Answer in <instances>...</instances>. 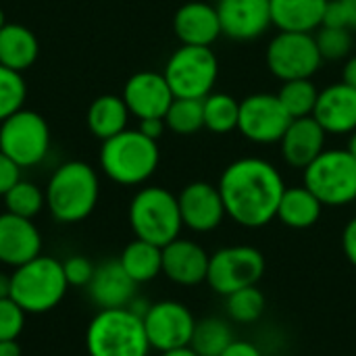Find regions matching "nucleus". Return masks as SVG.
I'll list each match as a JSON object with an SVG mask.
<instances>
[{
    "mask_svg": "<svg viewBox=\"0 0 356 356\" xmlns=\"http://www.w3.org/2000/svg\"><path fill=\"white\" fill-rule=\"evenodd\" d=\"M227 219L246 229L269 225L286 190L280 169L259 156H244L229 163L217 184Z\"/></svg>",
    "mask_w": 356,
    "mask_h": 356,
    "instance_id": "nucleus-1",
    "label": "nucleus"
},
{
    "mask_svg": "<svg viewBox=\"0 0 356 356\" xmlns=\"http://www.w3.org/2000/svg\"><path fill=\"white\" fill-rule=\"evenodd\" d=\"M100 184L94 167L83 161L63 163L46 188V204L60 223H79L92 215L98 204Z\"/></svg>",
    "mask_w": 356,
    "mask_h": 356,
    "instance_id": "nucleus-2",
    "label": "nucleus"
},
{
    "mask_svg": "<svg viewBox=\"0 0 356 356\" xmlns=\"http://www.w3.org/2000/svg\"><path fill=\"white\" fill-rule=\"evenodd\" d=\"M161 161L156 140L140 129H125L102 142L100 167L108 179L119 186H140L148 181Z\"/></svg>",
    "mask_w": 356,
    "mask_h": 356,
    "instance_id": "nucleus-3",
    "label": "nucleus"
},
{
    "mask_svg": "<svg viewBox=\"0 0 356 356\" xmlns=\"http://www.w3.org/2000/svg\"><path fill=\"white\" fill-rule=\"evenodd\" d=\"M86 348L90 356H148L144 319L125 309H102L88 323Z\"/></svg>",
    "mask_w": 356,
    "mask_h": 356,
    "instance_id": "nucleus-4",
    "label": "nucleus"
},
{
    "mask_svg": "<svg viewBox=\"0 0 356 356\" xmlns=\"http://www.w3.org/2000/svg\"><path fill=\"white\" fill-rule=\"evenodd\" d=\"M67 288L63 261L54 257L40 254L10 273V298L27 315H42L56 309Z\"/></svg>",
    "mask_w": 356,
    "mask_h": 356,
    "instance_id": "nucleus-5",
    "label": "nucleus"
},
{
    "mask_svg": "<svg viewBox=\"0 0 356 356\" xmlns=\"http://www.w3.org/2000/svg\"><path fill=\"white\" fill-rule=\"evenodd\" d=\"M129 225L138 240L167 246L184 229L177 196L161 186L142 188L129 202Z\"/></svg>",
    "mask_w": 356,
    "mask_h": 356,
    "instance_id": "nucleus-6",
    "label": "nucleus"
},
{
    "mask_svg": "<svg viewBox=\"0 0 356 356\" xmlns=\"http://www.w3.org/2000/svg\"><path fill=\"white\" fill-rule=\"evenodd\" d=\"M302 184L323 207H346L356 200V159L346 148H325L305 169Z\"/></svg>",
    "mask_w": 356,
    "mask_h": 356,
    "instance_id": "nucleus-7",
    "label": "nucleus"
},
{
    "mask_svg": "<svg viewBox=\"0 0 356 356\" xmlns=\"http://www.w3.org/2000/svg\"><path fill=\"white\" fill-rule=\"evenodd\" d=\"M175 98L204 100L219 77L217 54L207 46H179L163 71Z\"/></svg>",
    "mask_w": 356,
    "mask_h": 356,
    "instance_id": "nucleus-8",
    "label": "nucleus"
},
{
    "mask_svg": "<svg viewBox=\"0 0 356 356\" xmlns=\"http://www.w3.org/2000/svg\"><path fill=\"white\" fill-rule=\"evenodd\" d=\"M267 269L265 254L248 244L223 246L209 259L207 284L219 296H229L238 290L259 286Z\"/></svg>",
    "mask_w": 356,
    "mask_h": 356,
    "instance_id": "nucleus-9",
    "label": "nucleus"
},
{
    "mask_svg": "<svg viewBox=\"0 0 356 356\" xmlns=\"http://www.w3.org/2000/svg\"><path fill=\"white\" fill-rule=\"evenodd\" d=\"M0 150L19 167L40 165L50 150V129L42 115L17 111L0 123Z\"/></svg>",
    "mask_w": 356,
    "mask_h": 356,
    "instance_id": "nucleus-10",
    "label": "nucleus"
},
{
    "mask_svg": "<svg viewBox=\"0 0 356 356\" xmlns=\"http://www.w3.org/2000/svg\"><path fill=\"white\" fill-rule=\"evenodd\" d=\"M265 60L271 75L282 81L311 79L323 63L315 35L300 31H280L273 35L267 46Z\"/></svg>",
    "mask_w": 356,
    "mask_h": 356,
    "instance_id": "nucleus-11",
    "label": "nucleus"
},
{
    "mask_svg": "<svg viewBox=\"0 0 356 356\" xmlns=\"http://www.w3.org/2000/svg\"><path fill=\"white\" fill-rule=\"evenodd\" d=\"M292 117L284 108L277 94H250L240 100L238 131L254 144H280Z\"/></svg>",
    "mask_w": 356,
    "mask_h": 356,
    "instance_id": "nucleus-12",
    "label": "nucleus"
},
{
    "mask_svg": "<svg viewBox=\"0 0 356 356\" xmlns=\"http://www.w3.org/2000/svg\"><path fill=\"white\" fill-rule=\"evenodd\" d=\"M144 330L152 350L165 353L181 346H190L196 327V317L179 300H159L146 311Z\"/></svg>",
    "mask_w": 356,
    "mask_h": 356,
    "instance_id": "nucleus-13",
    "label": "nucleus"
},
{
    "mask_svg": "<svg viewBox=\"0 0 356 356\" xmlns=\"http://www.w3.org/2000/svg\"><path fill=\"white\" fill-rule=\"evenodd\" d=\"M215 8L221 33L236 42H252L273 25L269 0H217Z\"/></svg>",
    "mask_w": 356,
    "mask_h": 356,
    "instance_id": "nucleus-14",
    "label": "nucleus"
},
{
    "mask_svg": "<svg viewBox=\"0 0 356 356\" xmlns=\"http://www.w3.org/2000/svg\"><path fill=\"white\" fill-rule=\"evenodd\" d=\"M177 202H179L184 227L196 234L215 232L227 217L219 188L209 181L188 184L177 194Z\"/></svg>",
    "mask_w": 356,
    "mask_h": 356,
    "instance_id": "nucleus-15",
    "label": "nucleus"
},
{
    "mask_svg": "<svg viewBox=\"0 0 356 356\" xmlns=\"http://www.w3.org/2000/svg\"><path fill=\"white\" fill-rule=\"evenodd\" d=\"M173 92L165 79L163 73L156 71H140L131 75L123 88V100L134 117L142 119H152V117H163L167 115L171 102H173Z\"/></svg>",
    "mask_w": 356,
    "mask_h": 356,
    "instance_id": "nucleus-16",
    "label": "nucleus"
},
{
    "mask_svg": "<svg viewBox=\"0 0 356 356\" xmlns=\"http://www.w3.org/2000/svg\"><path fill=\"white\" fill-rule=\"evenodd\" d=\"M211 254L194 240L175 238L163 246V275L184 288H194L207 282Z\"/></svg>",
    "mask_w": 356,
    "mask_h": 356,
    "instance_id": "nucleus-17",
    "label": "nucleus"
},
{
    "mask_svg": "<svg viewBox=\"0 0 356 356\" xmlns=\"http://www.w3.org/2000/svg\"><path fill=\"white\" fill-rule=\"evenodd\" d=\"M88 298L98 311L125 309L138 296V284L125 273L119 259L96 265V271L88 284Z\"/></svg>",
    "mask_w": 356,
    "mask_h": 356,
    "instance_id": "nucleus-18",
    "label": "nucleus"
},
{
    "mask_svg": "<svg viewBox=\"0 0 356 356\" xmlns=\"http://www.w3.org/2000/svg\"><path fill=\"white\" fill-rule=\"evenodd\" d=\"M42 252V236L31 219L2 213L0 215V263L13 269L29 263Z\"/></svg>",
    "mask_w": 356,
    "mask_h": 356,
    "instance_id": "nucleus-19",
    "label": "nucleus"
},
{
    "mask_svg": "<svg viewBox=\"0 0 356 356\" xmlns=\"http://www.w3.org/2000/svg\"><path fill=\"white\" fill-rule=\"evenodd\" d=\"M313 119L325 129V134L342 136L356 129V90L344 81L332 83L319 90V98L313 111Z\"/></svg>",
    "mask_w": 356,
    "mask_h": 356,
    "instance_id": "nucleus-20",
    "label": "nucleus"
},
{
    "mask_svg": "<svg viewBox=\"0 0 356 356\" xmlns=\"http://www.w3.org/2000/svg\"><path fill=\"white\" fill-rule=\"evenodd\" d=\"M173 31L184 46L211 48L221 33L217 8L202 0H190L181 4L173 17Z\"/></svg>",
    "mask_w": 356,
    "mask_h": 356,
    "instance_id": "nucleus-21",
    "label": "nucleus"
},
{
    "mask_svg": "<svg viewBox=\"0 0 356 356\" xmlns=\"http://www.w3.org/2000/svg\"><path fill=\"white\" fill-rule=\"evenodd\" d=\"M325 129L313 117L292 119L284 138L280 140L282 159L294 169H307L325 150Z\"/></svg>",
    "mask_w": 356,
    "mask_h": 356,
    "instance_id": "nucleus-22",
    "label": "nucleus"
},
{
    "mask_svg": "<svg viewBox=\"0 0 356 356\" xmlns=\"http://www.w3.org/2000/svg\"><path fill=\"white\" fill-rule=\"evenodd\" d=\"M330 0H269L271 23L280 31L313 33L323 23V13Z\"/></svg>",
    "mask_w": 356,
    "mask_h": 356,
    "instance_id": "nucleus-23",
    "label": "nucleus"
},
{
    "mask_svg": "<svg viewBox=\"0 0 356 356\" xmlns=\"http://www.w3.org/2000/svg\"><path fill=\"white\" fill-rule=\"evenodd\" d=\"M323 209L325 207L321 200L305 184L292 188L286 186L275 219H280L290 229H309L321 219Z\"/></svg>",
    "mask_w": 356,
    "mask_h": 356,
    "instance_id": "nucleus-24",
    "label": "nucleus"
},
{
    "mask_svg": "<svg viewBox=\"0 0 356 356\" xmlns=\"http://www.w3.org/2000/svg\"><path fill=\"white\" fill-rule=\"evenodd\" d=\"M38 52H40V44L31 29L17 25V23H6L0 29V65L2 67L23 73L35 63Z\"/></svg>",
    "mask_w": 356,
    "mask_h": 356,
    "instance_id": "nucleus-25",
    "label": "nucleus"
},
{
    "mask_svg": "<svg viewBox=\"0 0 356 356\" xmlns=\"http://www.w3.org/2000/svg\"><path fill=\"white\" fill-rule=\"evenodd\" d=\"M129 108L123 100V96L115 94H104L98 96L90 108H88V127L90 131L100 138L102 142L125 131L127 129V119H129Z\"/></svg>",
    "mask_w": 356,
    "mask_h": 356,
    "instance_id": "nucleus-26",
    "label": "nucleus"
},
{
    "mask_svg": "<svg viewBox=\"0 0 356 356\" xmlns=\"http://www.w3.org/2000/svg\"><path fill=\"white\" fill-rule=\"evenodd\" d=\"M119 263L125 269V273L138 286H142L156 280L163 273V248L136 238L123 248Z\"/></svg>",
    "mask_w": 356,
    "mask_h": 356,
    "instance_id": "nucleus-27",
    "label": "nucleus"
},
{
    "mask_svg": "<svg viewBox=\"0 0 356 356\" xmlns=\"http://www.w3.org/2000/svg\"><path fill=\"white\" fill-rule=\"evenodd\" d=\"M234 340L236 336L229 321L221 317H204L196 321L190 346L198 356H221Z\"/></svg>",
    "mask_w": 356,
    "mask_h": 356,
    "instance_id": "nucleus-28",
    "label": "nucleus"
},
{
    "mask_svg": "<svg viewBox=\"0 0 356 356\" xmlns=\"http://www.w3.org/2000/svg\"><path fill=\"white\" fill-rule=\"evenodd\" d=\"M202 113H204V127L211 134H229L238 129V117H240V102L223 92H211L202 100Z\"/></svg>",
    "mask_w": 356,
    "mask_h": 356,
    "instance_id": "nucleus-29",
    "label": "nucleus"
},
{
    "mask_svg": "<svg viewBox=\"0 0 356 356\" xmlns=\"http://www.w3.org/2000/svg\"><path fill=\"white\" fill-rule=\"evenodd\" d=\"M267 309V298L259 286H250L225 296V313L229 321L238 325H252L257 323Z\"/></svg>",
    "mask_w": 356,
    "mask_h": 356,
    "instance_id": "nucleus-30",
    "label": "nucleus"
},
{
    "mask_svg": "<svg viewBox=\"0 0 356 356\" xmlns=\"http://www.w3.org/2000/svg\"><path fill=\"white\" fill-rule=\"evenodd\" d=\"M277 98L282 100L284 108L292 119L313 117L319 90L311 79H292V81H284L282 90L277 92Z\"/></svg>",
    "mask_w": 356,
    "mask_h": 356,
    "instance_id": "nucleus-31",
    "label": "nucleus"
},
{
    "mask_svg": "<svg viewBox=\"0 0 356 356\" xmlns=\"http://www.w3.org/2000/svg\"><path fill=\"white\" fill-rule=\"evenodd\" d=\"M167 129L177 136H192L204 127V113L202 100L196 98H173L167 115H165Z\"/></svg>",
    "mask_w": 356,
    "mask_h": 356,
    "instance_id": "nucleus-32",
    "label": "nucleus"
},
{
    "mask_svg": "<svg viewBox=\"0 0 356 356\" xmlns=\"http://www.w3.org/2000/svg\"><path fill=\"white\" fill-rule=\"evenodd\" d=\"M46 204V194L31 181L19 179L6 194H4V207L8 213L33 219Z\"/></svg>",
    "mask_w": 356,
    "mask_h": 356,
    "instance_id": "nucleus-33",
    "label": "nucleus"
},
{
    "mask_svg": "<svg viewBox=\"0 0 356 356\" xmlns=\"http://www.w3.org/2000/svg\"><path fill=\"white\" fill-rule=\"evenodd\" d=\"M315 42L323 60H342L350 56L355 38L346 27H319Z\"/></svg>",
    "mask_w": 356,
    "mask_h": 356,
    "instance_id": "nucleus-34",
    "label": "nucleus"
},
{
    "mask_svg": "<svg viewBox=\"0 0 356 356\" xmlns=\"http://www.w3.org/2000/svg\"><path fill=\"white\" fill-rule=\"evenodd\" d=\"M25 94L27 88L21 73L0 65V123L23 108Z\"/></svg>",
    "mask_w": 356,
    "mask_h": 356,
    "instance_id": "nucleus-35",
    "label": "nucleus"
},
{
    "mask_svg": "<svg viewBox=\"0 0 356 356\" xmlns=\"http://www.w3.org/2000/svg\"><path fill=\"white\" fill-rule=\"evenodd\" d=\"M25 315L10 296L0 298V340H17L25 327Z\"/></svg>",
    "mask_w": 356,
    "mask_h": 356,
    "instance_id": "nucleus-36",
    "label": "nucleus"
},
{
    "mask_svg": "<svg viewBox=\"0 0 356 356\" xmlns=\"http://www.w3.org/2000/svg\"><path fill=\"white\" fill-rule=\"evenodd\" d=\"M63 269H65V277H67L69 286L88 288V284H90V280H92V275L96 271V265L88 257L73 254V257L63 261Z\"/></svg>",
    "mask_w": 356,
    "mask_h": 356,
    "instance_id": "nucleus-37",
    "label": "nucleus"
},
{
    "mask_svg": "<svg viewBox=\"0 0 356 356\" xmlns=\"http://www.w3.org/2000/svg\"><path fill=\"white\" fill-rule=\"evenodd\" d=\"M19 179H21V167L0 150V196H4Z\"/></svg>",
    "mask_w": 356,
    "mask_h": 356,
    "instance_id": "nucleus-38",
    "label": "nucleus"
},
{
    "mask_svg": "<svg viewBox=\"0 0 356 356\" xmlns=\"http://www.w3.org/2000/svg\"><path fill=\"white\" fill-rule=\"evenodd\" d=\"M321 27H346V29H348L346 15H344V8H342L340 0H330V2H327L325 13H323V23H321Z\"/></svg>",
    "mask_w": 356,
    "mask_h": 356,
    "instance_id": "nucleus-39",
    "label": "nucleus"
},
{
    "mask_svg": "<svg viewBox=\"0 0 356 356\" xmlns=\"http://www.w3.org/2000/svg\"><path fill=\"white\" fill-rule=\"evenodd\" d=\"M342 250H344L346 261L353 267H356V217H353L344 225V232H342Z\"/></svg>",
    "mask_w": 356,
    "mask_h": 356,
    "instance_id": "nucleus-40",
    "label": "nucleus"
},
{
    "mask_svg": "<svg viewBox=\"0 0 356 356\" xmlns=\"http://www.w3.org/2000/svg\"><path fill=\"white\" fill-rule=\"evenodd\" d=\"M221 356H265L263 350L254 344V342H248V340H234Z\"/></svg>",
    "mask_w": 356,
    "mask_h": 356,
    "instance_id": "nucleus-41",
    "label": "nucleus"
},
{
    "mask_svg": "<svg viewBox=\"0 0 356 356\" xmlns=\"http://www.w3.org/2000/svg\"><path fill=\"white\" fill-rule=\"evenodd\" d=\"M146 138L150 140H159L163 136V131L167 129V123L163 117H152V119H142L140 121V127H138Z\"/></svg>",
    "mask_w": 356,
    "mask_h": 356,
    "instance_id": "nucleus-42",
    "label": "nucleus"
},
{
    "mask_svg": "<svg viewBox=\"0 0 356 356\" xmlns=\"http://www.w3.org/2000/svg\"><path fill=\"white\" fill-rule=\"evenodd\" d=\"M342 81L356 90V54H350L342 69Z\"/></svg>",
    "mask_w": 356,
    "mask_h": 356,
    "instance_id": "nucleus-43",
    "label": "nucleus"
},
{
    "mask_svg": "<svg viewBox=\"0 0 356 356\" xmlns=\"http://www.w3.org/2000/svg\"><path fill=\"white\" fill-rule=\"evenodd\" d=\"M340 4H342V8H344L348 29H350V31H356V0H340Z\"/></svg>",
    "mask_w": 356,
    "mask_h": 356,
    "instance_id": "nucleus-44",
    "label": "nucleus"
},
{
    "mask_svg": "<svg viewBox=\"0 0 356 356\" xmlns=\"http://www.w3.org/2000/svg\"><path fill=\"white\" fill-rule=\"evenodd\" d=\"M0 356H23L17 340H0Z\"/></svg>",
    "mask_w": 356,
    "mask_h": 356,
    "instance_id": "nucleus-45",
    "label": "nucleus"
},
{
    "mask_svg": "<svg viewBox=\"0 0 356 356\" xmlns=\"http://www.w3.org/2000/svg\"><path fill=\"white\" fill-rule=\"evenodd\" d=\"M10 296V275L0 271V298H8Z\"/></svg>",
    "mask_w": 356,
    "mask_h": 356,
    "instance_id": "nucleus-46",
    "label": "nucleus"
},
{
    "mask_svg": "<svg viewBox=\"0 0 356 356\" xmlns=\"http://www.w3.org/2000/svg\"><path fill=\"white\" fill-rule=\"evenodd\" d=\"M161 356H198L194 353L192 346H181V348H173V350H165Z\"/></svg>",
    "mask_w": 356,
    "mask_h": 356,
    "instance_id": "nucleus-47",
    "label": "nucleus"
},
{
    "mask_svg": "<svg viewBox=\"0 0 356 356\" xmlns=\"http://www.w3.org/2000/svg\"><path fill=\"white\" fill-rule=\"evenodd\" d=\"M346 150H348V152H350V154L356 159V129L350 134V138H348V146H346Z\"/></svg>",
    "mask_w": 356,
    "mask_h": 356,
    "instance_id": "nucleus-48",
    "label": "nucleus"
},
{
    "mask_svg": "<svg viewBox=\"0 0 356 356\" xmlns=\"http://www.w3.org/2000/svg\"><path fill=\"white\" fill-rule=\"evenodd\" d=\"M6 25V19H4V13H2V8H0V29Z\"/></svg>",
    "mask_w": 356,
    "mask_h": 356,
    "instance_id": "nucleus-49",
    "label": "nucleus"
}]
</instances>
